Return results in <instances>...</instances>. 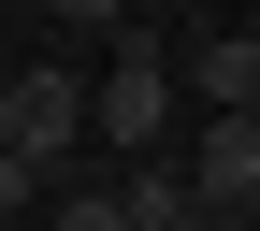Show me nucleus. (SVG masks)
<instances>
[{
  "label": "nucleus",
  "instance_id": "1",
  "mask_svg": "<svg viewBox=\"0 0 260 231\" xmlns=\"http://www.w3.org/2000/svg\"><path fill=\"white\" fill-rule=\"evenodd\" d=\"M73 145H87V73L73 58H15V73H0V159L58 174Z\"/></svg>",
  "mask_w": 260,
  "mask_h": 231
},
{
  "label": "nucleus",
  "instance_id": "2",
  "mask_svg": "<svg viewBox=\"0 0 260 231\" xmlns=\"http://www.w3.org/2000/svg\"><path fill=\"white\" fill-rule=\"evenodd\" d=\"M174 102H188V87H174V58H159V44H116L102 73H87V130H102V145H130V159L174 145Z\"/></svg>",
  "mask_w": 260,
  "mask_h": 231
},
{
  "label": "nucleus",
  "instance_id": "3",
  "mask_svg": "<svg viewBox=\"0 0 260 231\" xmlns=\"http://www.w3.org/2000/svg\"><path fill=\"white\" fill-rule=\"evenodd\" d=\"M174 174H188V203L246 217V203H260V116H203V145H188Z\"/></svg>",
  "mask_w": 260,
  "mask_h": 231
},
{
  "label": "nucleus",
  "instance_id": "4",
  "mask_svg": "<svg viewBox=\"0 0 260 231\" xmlns=\"http://www.w3.org/2000/svg\"><path fill=\"white\" fill-rule=\"evenodd\" d=\"M174 87H203L217 116H260V29H203V58H188Z\"/></svg>",
  "mask_w": 260,
  "mask_h": 231
},
{
  "label": "nucleus",
  "instance_id": "5",
  "mask_svg": "<svg viewBox=\"0 0 260 231\" xmlns=\"http://www.w3.org/2000/svg\"><path fill=\"white\" fill-rule=\"evenodd\" d=\"M116 203H130V231H246V217L188 203V174H174V159H130V188H116Z\"/></svg>",
  "mask_w": 260,
  "mask_h": 231
},
{
  "label": "nucleus",
  "instance_id": "6",
  "mask_svg": "<svg viewBox=\"0 0 260 231\" xmlns=\"http://www.w3.org/2000/svg\"><path fill=\"white\" fill-rule=\"evenodd\" d=\"M44 231H130V203H116V188H73V203H58Z\"/></svg>",
  "mask_w": 260,
  "mask_h": 231
},
{
  "label": "nucleus",
  "instance_id": "7",
  "mask_svg": "<svg viewBox=\"0 0 260 231\" xmlns=\"http://www.w3.org/2000/svg\"><path fill=\"white\" fill-rule=\"evenodd\" d=\"M44 15H73V29H130V0H44Z\"/></svg>",
  "mask_w": 260,
  "mask_h": 231
},
{
  "label": "nucleus",
  "instance_id": "8",
  "mask_svg": "<svg viewBox=\"0 0 260 231\" xmlns=\"http://www.w3.org/2000/svg\"><path fill=\"white\" fill-rule=\"evenodd\" d=\"M29 188H44V174H29V159H0V217H15V203H29Z\"/></svg>",
  "mask_w": 260,
  "mask_h": 231
},
{
  "label": "nucleus",
  "instance_id": "9",
  "mask_svg": "<svg viewBox=\"0 0 260 231\" xmlns=\"http://www.w3.org/2000/svg\"><path fill=\"white\" fill-rule=\"evenodd\" d=\"M246 231H260V203H246Z\"/></svg>",
  "mask_w": 260,
  "mask_h": 231
},
{
  "label": "nucleus",
  "instance_id": "10",
  "mask_svg": "<svg viewBox=\"0 0 260 231\" xmlns=\"http://www.w3.org/2000/svg\"><path fill=\"white\" fill-rule=\"evenodd\" d=\"M0 73H15V58H0Z\"/></svg>",
  "mask_w": 260,
  "mask_h": 231
}]
</instances>
